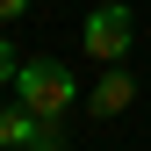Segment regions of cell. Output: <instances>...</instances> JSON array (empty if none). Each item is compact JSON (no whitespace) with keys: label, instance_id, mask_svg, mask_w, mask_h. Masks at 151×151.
I'll list each match as a JSON object with an SVG mask.
<instances>
[{"label":"cell","instance_id":"6da1fadb","mask_svg":"<svg viewBox=\"0 0 151 151\" xmlns=\"http://www.w3.org/2000/svg\"><path fill=\"white\" fill-rule=\"evenodd\" d=\"M14 93H22V108H29V115L58 122L65 108L79 101V79H72L58 58H29V65H14Z\"/></svg>","mask_w":151,"mask_h":151},{"label":"cell","instance_id":"7a4b0ae2","mask_svg":"<svg viewBox=\"0 0 151 151\" xmlns=\"http://www.w3.org/2000/svg\"><path fill=\"white\" fill-rule=\"evenodd\" d=\"M79 43H86V58H101V65H122V58H129V43H137V14H129L122 0H101V7L86 14Z\"/></svg>","mask_w":151,"mask_h":151},{"label":"cell","instance_id":"3957f363","mask_svg":"<svg viewBox=\"0 0 151 151\" xmlns=\"http://www.w3.org/2000/svg\"><path fill=\"white\" fill-rule=\"evenodd\" d=\"M0 144L7 151H65L58 129H50L43 115H29V108H0Z\"/></svg>","mask_w":151,"mask_h":151},{"label":"cell","instance_id":"277c9868","mask_svg":"<svg viewBox=\"0 0 151 151\" xmlns=\"http://www.w3.org/2000/svg\"><path fill=\"white\" fill-rule=\"evenodd\" d=\"M129 93H137V79H129V72H101V79H93V93H86V108H93V115H122Z\"/></svg>","mask_w":151,"mask_h":151},{"label":"cell","instance_id":"5b68a950","mask_svg":"<svg viewBox=\"0 0 151 151\" xmlns=\"http://www.w3.org/2000/svg\"><path fill=\"white\" fill-rule=\"evenodd\" d=\"M29 14V0H0V22H22Z\"/></svg>","mask_w":151,"mask_h":151}]
</instances>
